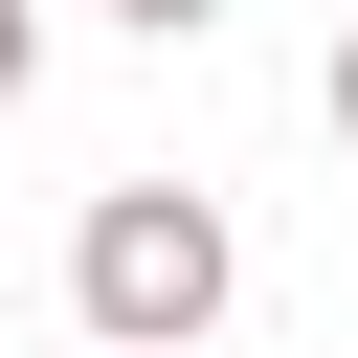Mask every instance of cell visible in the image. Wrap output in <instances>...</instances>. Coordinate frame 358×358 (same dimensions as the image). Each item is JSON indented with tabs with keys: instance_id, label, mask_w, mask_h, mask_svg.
<instances>
[{
	"instance_id": "6da1fadb",
	"label": "cell",
	"mask_w": 358,
	"mask_h": 358,
	"mask_svg": "<svg viewBox=\"0 0 358 358\" xmlns=\"http://www.w3.org/2000/svg\"><path fill=\"white\" fill-rule=\"evenodd\" d=\"M224 291H246V224H224L201 179H112V201L67 224V313H90V358H201Z\"/></svg>"
},
{
	"instance_id": "3957f363",
	"label": "cell",
	"mask_w": 358,
	"mask_h": 358,
	"mask_svg": "<svg viewBox=\"0 0 358 358\" xmlns=\"http://www.w3.org/2000/svg\"><path fill=\"white\" fill-rule=\"evenodd\" d=\"M313 112H336V157H358V22H336V90H313Z\"/></svg>"
},
{
	"instance_id": "277c9868",
	"label": "cell",
	"mask_w": 358,
	"mask_h": 358,
	"mask_svg": "<svg viewBox=\"0 0 358 358\" xmlns=\"http://www.w3.org/2000/svg\"><path fill=\"white\" fill-rule=\"evenodd\" d=\"M22 67H45V22H22V0H0V112H22Z\"/></svg>"
},
{
	"instance_id": "7a4b0ae2",
	"label": "cell",
	"mask_w": 358,
	"mask_h": 358,
	"mask_svg": "<svg viewBox=\"0 0 358 358\" xmlns=\"http://www.w3.org/2000/svg\"><path fill=\"white\" fill-rule=\"evenodd\" d=\"M112 22H134V45H201V22H224V0H112Z\"/></svg>"
}]
</instances>
